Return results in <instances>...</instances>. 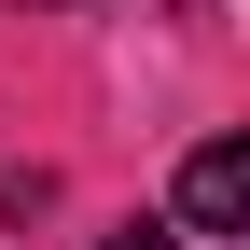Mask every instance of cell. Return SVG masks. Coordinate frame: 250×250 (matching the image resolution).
Instances as JSON below:
<instances>
[{
    "instance_id": "obj_1",
    "label": "cell",
    "mask_w": 250,
    "mask_h": 250,
    "mask_svg": "<svg viewBox=\"0 0 250 250\" xmlns=\"http://www.w3.org/2000/svg\"><path fill=\"white\" fill-rule=\"evenodd\" d=\"M236 223H250V153L208 139L195 167H181V236H236Z\"/></svg>"
},
{
    "instance_id": "obj_3",
    "label": "cell",
    "mask_w": 250,
    "mask_h": 250,
    "mask_svg": "<svg viewBox=\"0 0 250 250\" xmlns=\"http://www.w3.org/2000/svg\"><path fill=\"white\" fill-rule=\"evenodd\" d=\"M28 14H42V0H28Z\"/></svg>"
},
{
    "instance_id": "obj_2",
    "label": "cell",
    "mask_w": 250,
    "mask_h": 250,
    "mask_svg": "<svg viewBox=\"0 0 250 250\" xmlns=\"http://www.w3.org/2000/svg\"><path fill=\"white\" fill-rule=\"evenodd\" d=\"M111 250H181V236H167V223H125V236H111Z\"/></svg>"
}]
</instances>
